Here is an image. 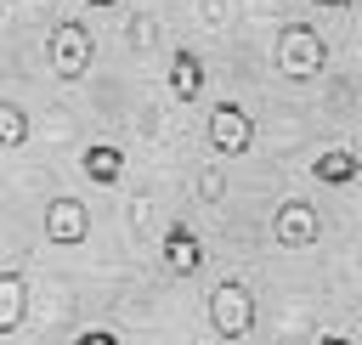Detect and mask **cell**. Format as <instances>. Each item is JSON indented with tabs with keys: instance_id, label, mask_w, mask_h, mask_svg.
Returning a JSON list of instances; mask_svg holds the SVG:
<instances>
[{
	"instance_id": "3",
	"label": "cell",
	"mask_w": 362,
	"mask_h": 345,
	"mask_svg": "<svg viewBox=\"0 0 362 345\" xmlns=\"http://www.w3.org/2000/svg\"><path fill=\"white\" fill-rule=\"evenodd\" d=\"M209 328H215L221 339H249V334H255V294H249V283L221 277V283L209 288Z\"/></svg>"
},
{
	"instance_id": "4",
	"label": "cell",
	"mask_w": 362,
	"mask_h": 345,
	"mask_svg": "<svg viewBox=\"0 0 362 345\" xmlns=\"http://www.w3.org/2000/svg\"><path fill=\"white\" fill-rule=\"evenodd\" d=\"M204 136H209V153H215V158H243V153L255 147V119H249L238 102H215Z\"/></svg>"
},
{
	"instance_id": "16",
	"label": "cell",
	"mask_w": 362,
	"mask_h": 345,
	"mask_svg": "<svg viewBox=\"0 0 362 345\" xmlns=\"http://www.w3.org/2000/svg\"><path fill=\"white\" fill-rule=\"evenodd\" d=\"M317 345H356V339H351V334H339V328H322V334H317Z\"/></svg>"
},
{
	"instance_id": "5",
	"label": "cell",
	"mask_w": 362,
	"mask_h": 345,
	"mask_svg": "<svg viewBox=\"0 0 362 345\" xmlns=\"http://www.w3.org/2000/svg\"><path fill=\"white\" fill-rule=\"evenodd\" d=\"M272 238H277V249H311L317 238H322V215H317V204L311 198H283L277 204V215H272Z\"/></svg>"
},
{
	"instance_id": "13",
	"label": "cell",
	"mask_w": 362,
	"mask_h": 345,
	"mask_svg": "<svg viewBox=\"0 0 362 345\" xmlns=\"http://www.w3.org/2000/svg\"><path fill=\"white\" fill-rule=\"evenodd\" d=\"M124 45H130V51H136V57H147V51H153V45H158V23H153V17H147V11H136V17H130V23H124Z\"/></svg>"
},
{
	"instance_id": "7",
	"label": "cell",
	"mask_w": 362,
	"mask_h": 345,
	"mask_svg": "<svg viewBox=\"0 0 362 345\" xmlns=\"http://www.w3.org/2000/svg\"><path fill=\"white\" fill-rule=\"evenodd\" d=\"M158 255H164V271H170V277H198V271H204V238H198L187 221H170V226H164Z\"/></svg>"
},
{
	"instance_id": "17",
	"label": "cell",
	"mask_w": 362,
	"mask_h": 345,
	"mask_svg": "<svg viewBox=\"0 0 362 345\" xmlns=\"http://www.w3.org/2000/svg\"><path fill=\"white\" fill-rule=\"evenodd\" d=\"M204 23H209V28H221V0H204Z\"/></svg>"
},
{
	"instance_id": "2",
	"label": "cell",
	"mask_w": 362,
	"mask_h": 345,
	"mask_svg": "<svg viewBox=\"0 0 362 345\" xmlns=\"http://www.w3.org/2000/svg\"><path fill=\"white\" fill-rule=\"evenodd\" d=\"M277 74L288 85H311L322 68H328V40L311 28V23H283L277 28Z\"/></svg>"
},
{
	"instance_id": "14",
	"label": "cell",
	"mask_w": 362,
	"mask_h": 345,
	"mask_svg": "<svg viewBox=\"0 0 362 345\" xmlns=\"http://www.w3.org/2000/svg\"><path fill=\"white\" fill-rule=\"evenodd\" d=\"M198 198H204V204H221V198H226V181H221V170H215V164H204V170H198Z\"/></svg>"
},
{
	"instance_id": "12",
	"label": "cell",
	"mask_w": 362,
	"mask_h": 345,
	"mask_svg": "<svg viewBox=\"0 0 362 345\" xmlns=\"http://www.w3.org/2000/svg\"><path fill=\"white\" fill-rule=\"evenodd\" d=\"M28 141V113L23 102H0V147H23Z\"/></svg>"
},
{
	"instance_id": "9",
	"label": "cell",
	"mask_w": 362,
	"mask_h": 345,
	"mask_svg": "<svg viewBox=\"0 0 362 345\" xmlns=\"http://www.w3.org/2000/svg\"><path fill=\"white\" fill-rule=\"evenodd\" d=\"M311 175H317V187H356L362 181V153L356 147H322L317 158H311Z\"/></svg>"
},
{
	"instance_id": "15",
	"label": "cell",
	"mask_w": 362,
	"mask_h": 345,
	"mask_svg": "<svg viewBox=\"0 0 362 345\" xmlns=\"http://www.w3.org/2000/svg\"><path fill=\"white\" fill-rule=\"evenodd\" d=\"M74 345H124V339H119L113 328H79V334H74Z\"/></svg>"
},
{
	"instance_id": "8",
	"label": "cell",
	"mask_w": 362,
	"mask_h": 345,
	"mask_svg": "<svg viewBox=\"0 0 362 345\" xmlns=\"http://www.w3.org/2000/svg\"><path fill=\"white\" fill-rule=\"evenodd\" d=\"M164 85H170V96H175V102H198V96H204V85H209V68H204V57H198L192 45L170 51Z\"/></svg>"
},
{
	"instance_id": "11",
	"label": "cell",
	"mask_w": 362,
	"mask_h": 345,
	"mask_svg": "<svg viewBox=\"0 0 362 345\" xmlns=\"http://www.w3.org/2000/svg\"><path fill=\"white\" fill-rule=\"evenodd\" d=\"M79 170H85L96 187H119V175H124V147L96 141V147H85V153H79Z\"/></svg>"
},
{
	"instance_id": "1",
	"label": "cell",
	"mask_w": 362,
	"mask_h": 345,
	"mask_svg": "<svg viewBox=\"0 0 362 345\" xmlns=\"http://www.w3.org/2000/svg\"><path fill=\"white\" fill-rule=\"evenodd\" d=\"M90 57H96V40H90V23L85 17H57L51 34H45V62L62 85H79L90 74Z\"/></svg>"
},
{
	"instance_id": "19",
	"label": "cell",
	"mask_w": 362,
	"mask_h": 345,
	"mask_svg": "<svg viewBox=\"0 0 362 345\" xmlns=\"http://www.w3.org/2000/svg\"><path fill=\"white\" fill-rule=\"evenodd\" d=\"M85 6H90V11H113L119 0H85Z\"/></svg>"
},
{
	"instance_id": "6",
	"label": "cell",
	"mask_w": 362,
	"mask_h": 345,
	"mask_svg": "<svg viewBox=\"0 0 362 345\" xmlns=\"http://www.w3.org/2000/svg\"><path fill=\"white\" fill-rule=\"evenodd\" d=\"M45 238H51L57 249L85 243V238H90V204H85L79 192H57V198H45Z\"/></svg>"
},
{
	"instance_id": "10",
	"label": "cell",
	"mask_w": 362,
	"mask_h": 345,
	"mask_svg": "<svg viewBox=\"0 0 362 345\" xmlns=\"http://www.w3.org/2000/svg\"><path fill=\"white\" fill-rule=\"evenodd\" d=\"M23 311H28V283L17 266L0 271V334H17L23 328Z\"/></svg>"
},
{
	"instance_id": "18",
	"label": "cell",
	"mask_w": 362,
	"mask_h": 345,
	"mask_svg": "<svg viewBox=\"0 0 362 345\" xmlns=\"http://www.w3.org/2000/svg\"><path fill=\"white\" fill-rule=\"evenodd\" d=\"M311 6H317V11H351L356 0H311Z\"/></svg>"
}]
</instances>
